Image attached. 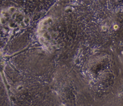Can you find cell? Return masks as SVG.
<instances>
[{
    "label": "cell",
    "instance_id": "6da1fadb",
    "mask_svg": "<svg viewBox=\"0 0 123 106\" xmlns=\"http://www.w3.org/2000/svg\"><path fill=\"white\" fill-rule=\"evenodd\" d=\"M0 22L4 26L11 29L20 28L25 25L26 18L23 13L14 7L6 8L2 12Z\"/></svg>",
    "mask_w": 123,
    "mask_h": 106
}]
</instances>
